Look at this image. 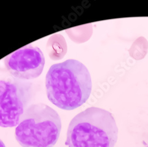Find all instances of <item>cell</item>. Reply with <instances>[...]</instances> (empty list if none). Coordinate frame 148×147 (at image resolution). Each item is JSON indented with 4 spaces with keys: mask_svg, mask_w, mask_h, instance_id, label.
I'll list each match as a JSON object with an SVG mask.
<instances>
[{
    "mask_svg": "<svg viewBox=\"0 0 148 147\" xmlns=\"http://www.w3.org/2000/svg\"><path fill=\"white\" fill-rule=\"evenodd\" d=\"M45 85L49 100L65 110L81 106L87 101L92 90L88 69L75 59L52 65L46 74Z\"/></svg>",
    "mask_w": 148,
    "mask_h": 147,
    "instance_id": "1",
    "label": "cell"
},
{
    "mask_svg": "<svg viewBox=\"0 0 148 147\" xmlns=\"http://www.w3.org/2000/svg\"><path fill=\"white\" fill-rule=\"evenodd\" d=\"M119 129L110 112L90 107L70 122L65 145L69 147H114Z\"/></svg>",
    "mask_w": 148,
    "mask_h": 147,
    "instance_id": "2",
    "label": "cell"
},
{
    "mask_svg": "<svg viewBox=\"0 0 148 147\" xmlns=\"http://www.w3.org/2000/svg\"><path fill=\"white\" fill-rule=\"evenodd\" d=\"M61 129V119L56 110L46 104L36 103L24 111L15 137L22 147H53Z\"/></svg>",
    "mask_w": 148,
    "mask_h": 147,
    "instance_id": "3",
    "label": "cell"
},
{
    "mask_svg": "<svg viewBox=\"0 0 148 147\" xmlns=\"http://www.w3.org/2000/svg\"><path fill=\"white\" fill-rule=\"evenodd\" d=\"M4 62L6 69L14 77L33 80L41 75L45 59L39 47L28 45L8 55Z\"/></svg>",
    "mask_w": 148,
    "mask_h": 147,
    "instance_id": "4",
    "label": "cell"
},
{
    "mask_svg": "<svg viewBox=\"0 0 148 147\" xmlns=\"http://www.w3.org/2000/svg\"><path fill=\"white\" fill-rule=\"evenodd\" d=\"M24 111V104L17 87L9 81L0 80V126H17Z\"/></svg>",
    "mask_w": 148,
    "mask_h": 147,
    "instance_id": "5",
    "label": "cell"
},
{
    "mask_svg": "<svg viewBox=\"0 0 148 147\" xmlns=\"http://www.w3.org/2000/svg\"><path fill=\"white\" fill-rule=\"evenodd\" d=\"M0 147H6L4 143L1 139H0Z\"/></svg>",
    "mask_w": 148,
    "mask_h": 147,
    "instance_id": "6",
    "label": "cell"
},
{
    "mask_svg": "<svg viewBox=\"0 0 148 147\" xmlns=\"http://www.w3.org/2000/svg\"><path fill=\"white\" fill-rule=\"evenodd\" d=\"M147 147H148V146H147Z\"/></svg>",
    "mask_w": 148,
    "mask_h": 147,
    "instance_id": "7",
    "label": "cell"
}]
</instances>
